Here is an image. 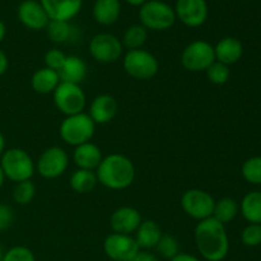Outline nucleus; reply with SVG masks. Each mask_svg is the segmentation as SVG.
<instances>
[{"label":"nucleus","mask_w":261,"mask_h":261,"mask_svg":"<svg viewBox=\"0 0 261 261\" xmlns=\"http://www.w3.org/2000/svg\"><path fill=\"white\" fill-rule=\"evenodd\" d=\"M70 184L71 190L75 191L78 194H88L93 190L98 184L97 180L96 171H89V170H78L74 171L70 176Z\"/></svg>","instance_id":"393cba45"},{"label":"nucleus","mask_w":261,"mask_h":261,"mask_svg":"<svg viewBox=\"0 0 261 261\" xmlns=\"http://www.w3.org/2000/svg\"><path fill=\"white\" fill-rule=\"evenodd\" d=\"M103 251L112 261H130L140 249L132 234L111 233L105 239Z\"/></svg>","instance_id":"f8f14e48"},{"label":"nucleus","mask_w":261,"mask_h":261,"mask_svg":"<svg viewBox=\"0 0 261 261\" xmlns=\"http://www.w3.org/2000/svg\"><path fill=\"white\" fill-rule=\"evenodd\" d=\"M240 211L249 223L261 224V191L247 193L242 198Z\"/></svg>","instance_id":"b1692460"},{"label":"nucleus","mask_w":261,"mask_h":261,"mask_svg":"<svg viewBox=\"0 0 261 261\" xmlns=\"http://www.w3.org/2000/svg\"><path fill=\"white\" fill-rule=\"evenodd\" d=\"M170 261H201L199 257L194 256V255L188 254V252H180V254L176 255L173 259H171Z\"/></svg>","instance_id":"58836bf2"},{"label":"nucleus","mask_w":261,"mask_h":261,"mask_svg":"<svg viewBox=\"0 0 261 261\" xmlns=\"http://www.w3.org/2000/svg\"><path fill=\"white\" fill-rule=\"evenodd\" d=\"M89 55L101 64H114L122 56V42L111 33H98L93 36L88 45Z\"/></svg>","instance_id":"9d476101"},{"label":"nucleus","mask_w":261,"mask_h":261,"mask_svg":"<svg viewBox=\"0 0 261 261\" xmlns=\"http://www.w3.org/2000/svg\"><path fill=\"white\" fill-rule=\"evenodd\" d=\"M8 66H9V60H8L7 54L0 48V76L7 73Z\"/></svg>","instance_id":"4c0bfd02"},{"label":"nucleus","mask_w":261,"mask_h":261,"mask_svg":"<svg viewBox=\"0 0 261 261\" xmlns=\"http://www.w3.org/2000/svg\"><path fill=\"white\" fill-rule=\"evenodd\" d=\"M140 24L147 30L167 31L173 27L176 22L175 10L167 3L161 0H147L139 9Z\"/></svg>","instance_id":"39448f33"},{"label":"nucleus","mask_w":261,"mask_h":261,"mask_svg":"<svg viewBox=\"0 0 261 261\" xmlns=\"http://www.w3.org/2000/svg\"><path fill=\"white\" fill-rule=\"evenodd\" d=\"M13 200L19 205H28L36 196V185L32 180L15 184L13 189Z\"/></svg>","instance_id":"c756f323"},{"label":"nucleus","mask_w":261,"mask_h":261,"mask_svg":"<svg viewBox=\"0 0 261 261\" xmlns=\"http://www.w3.org/2000/svg\"><path fill=\"white\" fill-rule=\"evenodd\" d=\"M3 261H36V256L27 246H13L4 252Z\"/></svg>","instance_id":"72a5a7b5"},{"label":"nucleus","mask_w":261,"mask_h":261,"mask_svg":"<svg viewBox=\"0 0 261 261\" xmlns=\"http://www.w3.org/2000/svg\"><path fill=\"white\" fill-rule=\"evenodd\" d=\"M93 18L98 24L112 25L121 13L120 0H96L93 4Z\"/></svg>","instance_id":"4be33fe9"},{"label":"nucleus","mask_w":261,"mask_h":261,"mask_svg":"<svg viewBox=\"0 0 261 261\" xmlns=\"http://www.w3.org/2000/svg\"><path fill=\"white\" fill-rule=\"evenodd\" d=\"M4 182H5V175H4V172H3V170H2V166H0V189L3 188Z\"/></svg>","instance_id":"37998d69"},{"label":"nucleus","mask_w":261,"mask_h":261,"mask_svg":"<svg viewBox=\"0 0 261 261\" xmlns=\"http://www.w3.org/2000/svg\"><path fill=\"white\" fill-rule=\"evenodd\" d=\"M242 177L251 185H261V155L247 158L241 167Z\"/></svg>","instance_id":"c85d7f7f"},{"label":"nucleus","mask_w":261,"mask_h":261,"mask_svg":"<svg viewBox=\"0 0 261 261\" xmlns=\"http://www.w3.org/2000/svg\"><path fill=\"white\" fill-rule=\"evenodd\" d=\"M69 166V155L61 147H50L43 150L36 163L38 175L47 180H54L66 172Z\"/></svg>","instance_id":"9b49d317"},{"label":"nucleus","mask_w":261,"mask_h":261,"mask_svg":"<svg viewBox=\"0 0 261 261\" xmlns=\"http://www.w3.org/2000/svg\"><path fill=\"white\" fill-rule=\"evenodd\" d=\"M158 255L162 256L163 259L171 260L176 256L177 254H180V244H178L177 239L172 234H162L160 242L155 246Z\"/></svg>","instance_id":"7c9ffc66"},{"label":"nucleus","mask_w":261,"mask_h":261,"mask_svg":"<svg viewBox=\"0 0 261 261\" xmlns=\"http://www.w3.org/2000/svg\"><path fill=\"white\" fill-rule=\"evenodd\" d=\"M5 35H7V27H5L4 22L0 20V42L5 38Z\"/></svg>","instance_id":"ea45409f"},{"label":"nucleus","mask_w":261,"mask_h":261,"mask_svg":"<svg viewBox=\"0 0 261 261\" xmlns=\"http://www.w3.org/2000/svg\"><path fill=\"white\" fill-rule=\"evenodd\" d=\"M194 240L199 254L205 261H223L228 255L229 240L226 226L213 217L196 224Z\"/></svg>","instance_id":"f257e3e1"},{"label":"nucleus","mask_w":261,"mask_h":261,"mask_svg":"<svg viewBox=\"0 0 261 261\" xmlns=\"http://www.w3.org/2000/svg\"><path fill=\"white\" fill-rule=\"evenodd\" d=\"M162 234L160 224L152 219H147L142 221V223L139 224L135 231L134 239L140 250H150L155 249Z\"/></svg>","instance_id":"aec40b11"},{"label":"nucleus","mask_w":261,"mask_h":261,"mask_svg":"<svg viewBox=\"0 0 261 261\" xmlns=\"http://www.w3.org/2000/svg\"><path fill=\"white\" fill-rule=\"evenodd\" d=\"M60 82L58 71L43 66L33 73L32 78H31V87L36 93L50 94L54 93Z\"/></svg>","instance_id":"412c9836"},{"label":"nucleus","mask_w":261,"mask_h":261,"mask_svg":"<svg viewBox=\"0 0 261 261\" xmlns=\"http://www.w3.org/2000/svg\"><path fill=\"white\" fill-rule=\"evenodd\" d=\"M45 30L48 40L54 43L66 42L71 36V27L69 22H65V20L50 19Z\"/></svg>","instance_id":"cd10ccee"},{"label":"nucleus","mask_w":261,"mask_h":261,"mask_svg":"<svg viewBox=\"0 0 261 261\" xmlns=\"http://www.w3.org/2000/svg\"><path fill=\"white\" fill-rule=\"evenodd\" d=\"M119 111V103L111 94H99L94 97L89 105V117L96 125L109 124L115 119Z\"/></svg>","instance_id":"dca6fc26"},{"label":"nucleus","mask_w":261,"mask_h":261,"mask_svg":"<svg viewBox=\"0 0 261 261\" xmlns=\"http://www.w3.org/2000/svg\"><path fill=\"white\" fill-rule=\"evenodd\" d=\"M214 204L216 200L213 196L201 189H189L181 196L182 211L199 222L213 217Z\"/></svg>","instance_id":"1a4fd4ad"},{"label":"nucleus","mask_w":261,"mask_h":261,"mask_svg":"<svg viewBox=\"0 0 261 261\" xmlns=\"http://www.w3.org/2000/svg\"><path fill=\"white\" fill-rule=\"evenodd\" d=\"M125 2H126L127 4L133 5V7H142L147 0H125Z\"/></svg>","instance_id":"a19ab883"},{"label":"nucleus","mask_w":261,"mask_h":261,"mask_svg":"<svg viewBox=\"0 0 261 261\" xmlns=\"http://www.w3.org/2000/svg\"><path fill=\"white\" fill-rule=\"evenodd\" d=\"M61 82L66 83H74L81 86L82 82L87 76V64L82 58L75 55L66 56L63 68L59 71Z\"/></svg>","instance_id":"5701e85b"},{"label":"nucleus","mask_w":261,"mask_h":261,"mask_svg":"<svg viewBox=\"0 0 261 261\" xmlns=\"http://www.w3.org/2000/svg\"><path fill=\"white\" fill-rule=\"evenodd\" d=\"M239 204L232 198H222L216 201L213 211V218L226 226L233 221L239 214Z\"/></svg>","instance_id":"a878e982"},{"label":"nucleus","mask_w":261,"mask_h":261,"mask_svg":"<svg viewBox=\"0 0 261 261\" xmlns=\"http://www.w3.org/2000/svg\"><path fill=\"white\" fill-rule=\"evenodd\" d=\"M48 18L53 20L73 19L82 9L83 0H40Z\"/></svg>","instance_id":"f3484780"},{"label":"nucleus","mask_w":261,"mask_h":261,"mask_svg":"<svg viewBox=\"0 0 261 261\" xmlns=\"http://www.w3.org/2000/svg\"><path fill=\"white\" fill-rule=\"evenodd\" d=\"M142 221L138 209L133 206H120L110 217V227L114 233L132 234L135 233Z\"/></svg>","instance_id":"2eb2a0df"},{"label":"nucleus","mask_w":261,"mask_h":261,"mask_svg":"<svg viewBox=\"0 0 261 261\" xmlns=\"http://www.w3.org/2000/svg\"><path fill=\"white\" fill-rule=\"evenodd\" d=\"M181 65L191 73L205 71L216 61L214 46L205 40H195L181 53Z\"/></svg>","instance_id":"0eeeda50"},{"label":"nucleus","mask_w":261,"mask_h":261,"mask_svg":"<svg viewBox=\"0 0 261 261\" xmlns=\"http://www.w3.org/2000/svg\"><path fill=\"white\" fill-rule=\"evenodd\" d=\"M14 222V212L9 205L0 203V231L9 228Z\"/></svg>","instance_id":"c9c22d12"},{"label":"nucleus","mask_w":261,"mask_h":261,"mask_svg":"<svg viewBox=\"0 0 261 261\" xmlns=\"http://www.w3.org/2000/svg\"><path fill=\"white\" fill-rule=\"evenodd\" d=\"M173 10L176 19L190 28L203 25L208 19L209 14L206 0H177Z\"/></svg>","instance_id":"ddd939ff"},{"label":"nucleus","mask_w":261,"mask_h":261,"mask_svg":"<svg viewBox=\"0 0 261 261\" xmlns=\"http://www.w3.org/2000/svg\"><path fill=\"white\" fill-rule=\"evenodd\" d=\"M17 14L19 22L32 31L45 30L50 22L45 8L37 0H23L18 7Z\"/></svg>","instance_id":"4468645a"},{"label":"nucleus","mask_w":261,"mask_h":261,"mask_svg":"<svg viewBox=\"0 0 261 261\" xmlns=\"http://www.w3.org/2000/svg\"><path fill=\"white\" fill-rule=\"evenodd\" d=\"M206 78L212 84L216 86H223L229 81L231 76V70L229 66L224 65V64L219 63V61H214L211 66L205 70Z\"/></svg>","instance_id":"2f4dec72"},{"label":"nucleus","mask_w":261,"mask_h":261,"mask_svg":"<svg viewBox=\"0 0 261 261\" xmlns=\"http://www.w3.org/2000/svg\"><path fill=\"white\" fill-rule=\"evenodd\" d=\"M241 241L247 247H256L261 245V224H247L241 232Z\"/></svg>","instance_id":"473e14b6"},{"label":"nucleus","mask_w":261,"mask_h":261,"mask_svg":"<svg viewBox=\"0 0 261 261\" xmlns=\"http://www.w3.org/2000/svg\"><path fill=\"white\" fill-rule=\"evenodd\" d=\"M56 109L65 116L81 114L87 105V97L79 84L60 82L53 93Z\"/></svg>","instance_id":"6e6552de"},{"label":"nucleus","mask_w":261,"mask_h":261,"mask_svg":"<svg viewBox=\"0 0 261 261\" xmlns=\"http://www.w3.org/2000/svg\"><path fill=\"white\" fill-rule=\"evenodd\" d=\"M5 150V138L4 135H3V133L0 132V157H2V154L4 153Z\"/></svg>","instance_id":"79ce46f5"},{"label":"nucleus","mask_w":261,"mask_h":261,"mask_svg":"<svg viewBox=\"0 0 261 261\" xmlns=\"http://www.w3.org/2000/svg\"><path fill=\"white\" fill-rule=\"evenodd\" d=\"M0 166L5 178L15 184L31 180L36 171L32 157L20 148L5 149L0 157Z\"/></svg>","instance_id":"7ed1b4c3"},{"label":"nucleus","mask_w":261,"mask_h":261,"mask_svg":"<svg viewBox=\"0 0 261 261\" xmlns=\"http://www.w3.org/2000/svg\"><path fill=\"white\" fill-rule=\"evenodd\" d=\"M214 55H216V61H219L227 66L233 65L239 63L244 55V46L239 38L227 36L221 38L214 46Z\"/></svg>","instance_id":"a211bd4d"},{"label":"nucleus","mask_w":261,"mask_h":261,"mask_svg":"<svg viewBox=\"0 0 261 261\" xmlns=\"http://www.w3.org/2000/svg\"><path fill=\"white\" fill-rule=\"evenodd\" d=\"M66 56L68 55H65V54H64L61 50H59V48H55V47L50 48V50L45 54V56H43L45 66L46 68L53 69V70L58 71L59 73L60 69L63 68L64 63H65Z\"/></svg>","instance_id":"f704fd0d"},{"label":"nucleus","mask_w":261,"mask_h":261,"mask_svg":"<svg viewBox=\"0 0 261 261\" xmlns=\"http://www.w3.org/2000/svg\"><path fill=\"white\" fill-rule=\"evenodd\" d=\"M148 38V30L142 24H133L125 31L122 37V46L127 50L143 48Z\"/></svg>","instance_id":"bb28decb"},{"label":"nucleus","mask_w":261,"mask_h":261,"mask_svg":"<svg viewBox=\"0 0 261 261\" xmlns=\"http://www.w3.org/2000/svg\"><path fill=\"white\" fill-rule=\"evenodd\" d=\"M4 249H3V246L0 245V261H3V257H4Z\"/></svg>","instance_id":"c03bdc74"},{"label":"nucleus","mask_w":261,"mask_h":261,"mask_svg":"<svg viewBox=\"0 0 261 261\" xmlns=\"http://www.w3.org/2000/svg\"><path fill=\"white\" fill-rule=\"evenodd\" d=\"M94 132H96V124L86 112L65 116L59 126L61 140L74 148L91 142Z\"/></svg>","instance_id":"20e7f679"},{"label":"nucleus","mask_w":261,"mask_h":261,"mask_svg":"<svg viewBox=\"0 0 261 261\" xmlns=\"http://www.w3.org/2000/svg\"><path fill=\"white\" fill-rule=\"evenodd\" d=\"M102 158L103 155H102L101 149L94 143L88 142L74 148L73 162L81 170L96 171Z\"/></svg>","instance_id":"6ab92c4d"},{"label":"nucleus","mask_w":261,"mask_h":261,"mask_svg":"<svg viewBox=\"0 0 261 261\" xmlns=\"http://www.w3.org/2000/svg\"><path fill=\"white\" fill-rule=\"evenodd\" d=\"M125 73L137 81H149L157 75L160 63L157 58L144 48L127 50L122 59Z\"/></svg>","instance_id":"423d86ee"},{"label":"nucleus","mask_w":261,"mask_h":261,"mask_svg":"<svg viewBox=\"0 0 261 261\" xmlns=\"http://www.w3.org/2000/svg\"><path fill=\"white\" fill-rule=\"evenodd\" d=\"M98 184L110 190H125L135 180V166L129 157L111 153L102 158L96 170Z\"/></svg>","instance_id":"f03ea898"},{"label":"nucleus","mask_w":261,"mask_h":261,"mask_svg":"<svg viewBox=\"0 0 261 261\" xmlns=\"http://www.w3.org/2000/svg\"><path fill=\"white\" fill-rule=\"evenodd\" d=\"M130 261H160L155 254H152L148 250H140Z\"/></svg>","instance_id":"e433bc0d"}]
</instances>
